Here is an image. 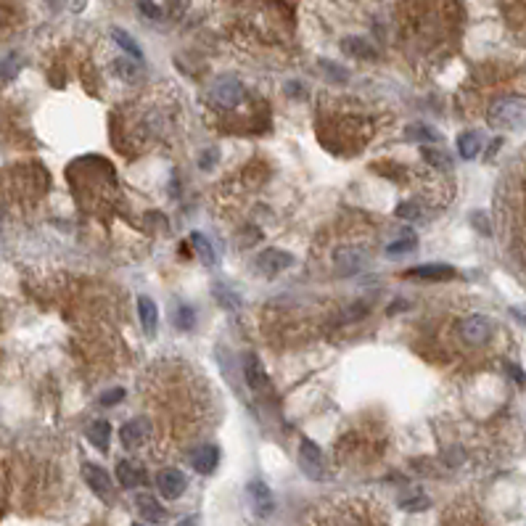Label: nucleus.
<instances>
[{"label": "nucleus", "mask_w": 526, "mask_h": 526, "mask_svg": "<svg viewBox=\"0 0 526 526\" xmlns=\"http://www.w3.org/2000/svg\"><path fill=\"white\" fill-rule=\"evenodd\" d=\"M487 122L495 130H518L526 125V98L521 96H502L487 112Z\"/></svg>", "instance_id": "f257e3e1"}, {"label": "nucleus", "mask_w": 526, "mask_h": 526, "mask_svg": "<svg viewBox=\"0 0 526 526\" xmlns=\"http://www.w3.org/2000/svg\"><path fill=\"white\" fill-rule=\"evenodd\" d=\"M212 98L214 103H220V106H225V109H233V106H239L241 98H243V85L230 75L220 77L212 85Z\"/></svg>", "instance_id": "f03ea898"}, {"label": "nucleus", "mask_w": 526, "mask_h": 526, "mask_svg": "<svg viewBox=\"0 0 526 526\" xmlns=\"http://www.w3.org/2000/svg\"><path fill=\"white\" fill-rule=\"evenodd\" d=\"M460 336L468 344H484L492 336V320L487 315H468L460 320Z\"/></svg>", "instance_id": "7ed1b4c3"}, {"label": "nucleus", "mask_w": 526, "mask_h": 526, "mask_svg": "<svg viewBox=\"0 0 526 526\" xmlns=\"http://www.w3.org/2000/svg\"><path fill=\"white\" fill-rule=\"evenodd\" d=\"M156 487L162 492V497L177 500L188 487V479L183 476V471H177V468H164V471L156 474Z\"/></svg>", "instance_id": "20e7f679"}, {"label": "nucleus", "mask_w": 526, "mask_h": 526, "mask_svg": "<svg viewBox=\"0 0 526 526\" xmlns=\"http://www.w3.org/2000/svg\"><path fill=\"white\" fill-rule=\"evenodd\" d=\"M299 465L307 476L323 479V452H320V447H317L315 442H310V439H301Z\"/></svg>", "instance_id": "39448f33"}, {"label": "nucleus", "mask_w": 526, "mask_h": 526, "mask_svg": "<svg viewBox=\"0 0 526 526\" xmlns=\"http://www.w3.org/2000/svg\"><path fill=\"white\" fill-rule=\"evenodd\" d=\"M291 262H294V260H291L288 251L267 249L257 257V270H260L262 276H278V273H283L286 267H291Z\"/></svg>", "instance_id": "423d86ee"}, {"label": "nucleus", "mask_w": 526, "mask_h": 526, "mask_svg": "<svg viewBox=\"0 0 526 526\" xmlns=\"http://www.w3.org/2000/svg\"><path fill=\"white\" fill-rule=\"evenodd\" d=\"M82 476H85V481H88V487L98 495L100 500H112V479H109V474L100 468V465L96 463H85L82 465Z\"/></svg>", "instance_id": "0eeeda50"}, {"label": "nucleus", "mask_w": 526, "mask_h": 526, "mask_svg": "<svg viewBox=\"0 0 526 526\" xmlns=\"http://www.w3.org/2000/svg\"><path fill=\"white\" fill-rule=\"evenodd\" d=\"M149 434L151 426L146 418H133V421H127L125 426L119 428V439H122V444L127 450H138L140 444L149 439Z\"/></svg>", "instance_id": "6e6552de"}, {"label": "nucleus", "mask_w": 526, "mask_h": 526, "mask_svg": "<svg viewBox=\"0 0 526 526\" xmlns=\"http://www.w3.org/2000/svg\"><path fill=\"white\" fill-rule=\"evenodd\" d=\"M365 262H368V257H365V251L360 249H338L336 257H333V264H336L338 276H357L360 270L365 267Z\"/></svg>", "instance_id": "1a4fd4ad"}, {"label": "nucleus", "mask_w": 526, "mask_h": 526, "mask_svg": "<svg viewBox=\"0 0 526 526\" xmlns=\"http://www.w3.org/2000/svg\"><path fill=\"white\" fill-rule=\"evenodd\" d=\"M246 495H249L254 513L260 516V518L273 513V492H270V487L264 481H251L249 487H246Z\"/></svg>", "instance_id": "9d476101"}, {"label": "nucleus", "mask_w": 526, "mask_h": 526, "mask_svg": "<svg viewBox=\"0 0 526 526\" xmlns=\"http://www.w3.org/2000/svg\"><path fill=\"white\" fill-rule=\"evenodd\" d=\"M217 463H220V450L214 447V444H201V447H196V450L190 452V465L199 471V474H212L214 468H217Z\"/></svg>", "instance_id": "9b49d317"}, {"label": "nucleus", "mask_w": 526, "mask_h": 526, "mask_svg": "<svg viewBox=\"0 0 526 526\" xmlns=\"http://www.w3.org/2000/svg\"><path fill=\"white\" fill-rule=\"evenodd\" d=\"M405 278H415V280H450L455 278V267L450 264H421L407 270Z\"/></svg>", "instance_id": "f8f14e48"}, {"label": "nucleus", "mask_w": 526, "mask_h": 526, "mask_svg": "<svg viewBox=\"0 0 526 526\" xmlns=\"http://www.w3.org/2000/svg\"><path fill=\"white\" fill-rule=\"evenodd\" d=\"M135 508H138L140 518H146L149 524H164L167 521V511H164L156 497L151 495H138L135 497Z\"/></svg>", "instance_id": "ddd939ff"}, {"label": "nucleus", "mask_w": 526, "mask_h": 526, "mask_svg": "<svg viewBox=\"0 0 526 526\" xmlns=\"http://www.w3.org/2000/svg\"><path fill=\"white\" fill-rule=\"evenodd\" d=\"M243 376H246V384H249V389H254V391H260L262 394L264 389H267V373H264L262 363H260V357L257 354H249L246 357V363H243Z\"/></svg>", "instance_id": "4468645a"}, {"label": "nucleus", "mask_w": 526, "mask_h": 526, "mask_svg": "<svg viewBox=\"0 0 526 526\" xmlns=\"http://www.w3.org/2000/svg\"><path fill=\"white\" fill-rule=\"evenodd\" d=\"M117 481L125 489H135L143 484V468L133 460H119L117 463Z\"/></svg>", "instance_id": "2eb2a0df"}, {"label": "nucleus", "mask_w": 526, "mask_h": 526, "mask_svg": "<svg viewBox=\"0 0 526 526\" xmlns=\"http://www.w3.org/2000/svg\"><path fill=\"white\" fill-rule=\"evenodd\" d=\"M138 317H140V326H143V331H146L149 336H153V333H156V326H159V310H156L153 299H149V296H140V299H138Z\"/></svg>", "instance_id": "dca6fc26"}, {"label": "nucleus", "mask_w": 526, "mask_h": 526, "mask_svg": "<svg viewBox=\"0 0 526 526\" xmlns=\"http://www.w3.org/2000/svg\"><path fill=\"white\" fill-rule=\"evenodd\" d=\"M88 439L93 447H98L100 452L109 450V439H112V426L106 421H93L88 426Z\"/></svg>", "instance_id": "f3484780"}, {"label": "nucleus", "mask_w": 526, "mask_h": 526, "mask_svg": "<svg viewBox=\"0 0 526 526\" xmlns=\"http://www.w3.org/2000/svg\"><path fill=\"white\" fill-rule=\"evenodd\" d=\"M479 151H481V135H479V133L468 130V133H460V135H458V153H460L463 159H476Z\"/></svg>", "instance_id": "a211bd4d"}, {"label": "nucleus", "mask_w": 526, "mask_h": 526, "mask_svg": "<svg viewBox=\"0 0 526 526\" xmlns=\"http://www.w3.org/2000/svg\"><path fill=\"white\" fill-rule=\"evenodd\" d=\"M190 243H193L199 260L206 264V267H214V264H217V254H214L212 243H209V239H206L204 233H193V236H190Z\"/></svg>", "instance_id": "6ab92c4d"}, {"label": "nucleus", "mask_w": 526, "mask_h": 526, "mask_svg": "<svg viewBox=\"0 0 526 526\" xmlns=\"http://www.w3.org/2000/svg\"><path fill=\"white\" fill-rule=\"evenodd\" d=\"M341 48H344V53L357 56V59H373V56H376L373 45H370L365 38H347L344 43H341Z\"/></svg>", "instance_id": "aec40b11"}, {"label": "nucleus", "mask_w": 526, "mask_h": 526, "mask_svg": "<svg viewBox=\"0 0 526 526\" xmlns=\"http://www.w3.org/2000/svg\"><path fill=\"white\" fill-rule=\"evenodd\" d=\"M112 38H114V43L119 45V48L125 50L127 56H133V59H143V53H140V45L133 40V35L130 32H125V29H119V27H114L112 29Z\"/></svg>", "instance_id": "412c9836"}, {"label": "nucleus", "mask_w": 526, "mask_h": 526, "mask_svg": "<svg viewBox=\"0 0 526 526\" xmlns=\"http://www.w3.org/2000/svg\"><path fill=\"white\" fill-rule=\"evenodd\" d=\"M423 159H426V164L437 167V170H452V159L442 149H431V146H426V149H423Z\"/></svg>", "instance_id": "4be33fe9"}, {"label": "nucleus", "mask_w": 526, "mask_h": 526, "mask_svg": "<svg viewBox=\"0 0 526 526\" xmlns=\"http://www.w3.org/2000/svg\"><path fill=\"white\" fill-rule=\"evenodd\" d=\"M400 505H402V511H407V513H418V511H426L428 505H431V500H428L426 495L415 492L410 497H402Z\"/></svg>", "instance_id": "5701e85b"}, {"label": "nucleus", "mask_w": 526, "mask_h": 526, "mask_svg": "<svg viewBox=\"0 0 526 526\" xmlns=\"http://www.w3.org/2000/svg\"><path fill=\"white\" fill-rule=\"evenodd\" d=\"M214 296H217V301L223 304V307H227V310H239L241 301L239 296L230 291V288H223V286H214Z\"/></svg>", "instance_id": "b1692460"}, {"label": "nucleus", "mask_w": 526, "mask_h": 526, "mask_svg": "<svg viewBox=\"0 0 526 526\" xmlns=\"http://www.w3.org/2000/svg\"><path fill=\"white\" fill-rule=\"evenodd\" d=\"M415 249V236H405L402 241H394L386 246L389 257H397V254H405V251H413Z\"/></svg>", "instance_id": "393cba45"}, {"label": "nucleus", "mask_w": 526, "mask_h": 526, "mask_svg": "<svg viewBox=\"0 0 526 526\" xmlns=\"http://www.w3.org/2000/svg\"><path fill=\"white\" fill-rule=\"evenodd\" d=\"M125 400V389H109V391H103L98 397V402L103 405V407H112V405H117V402H122Z\"/></svg>", "instance_id": "a878e982"}, {"label": "nucleus", "mask_w": 526, "mask_h": 526, "mask_svg": "<svg viewBox=\"0 0 526 526\" xmlns=\"http://www.w3.org/2000/svg\"><path fill=\"white\" fill-rule=\"evenodd\" d=\"M193 317H196V315H193V310H190L188 304H180V307H177V328H186V331L193 328Z\"/></svg>", "instance_id": "bb28decb"}, {"label": "nucleus", "mask_w": 526, "mask_h": 526, "mask_svg": "<svg viewBox=\"0 0 526 526\" xmlns=\"http://www.w3.org/2000/svg\"><path fill=\"white\" fill-rule=\"evenodd\" d=\"M410 138H415V140H439V135L431 130V127L415 125V127H410Z\"/></svg>", "instance_id": "cd10ccee"}, {"label": "nucleus", "mask_w": 526, "mask_h": 526, "mask_svg": "<svg viewBox=\"0 0 526 526\" xmlns=\"http://www.w3.org/2000/svg\"><path fill=\"white\" fill-rule=\"evenodd\" d=\"M418 204H413V201H405V204H400L397 206V217H402V220H415L418 217Z\"/></svg>", "instance_id": "c85d7f7f"}, {"label": "nucleus", "mask_w": 526, "mask_h": 526, "mask_svg": "<svg viewBox=\"0 0 526 526\" xmlns=\"http://www.w3.org/2000/svg\"><path fill=\"white\" fill-rule=\"evenodd\" d=\"M16 72H19V66H16V61H13V59H8V61L0 66V82H8V80H11V77L16 75Z\"/></svg>", "instance_id": "c756f323"}, {"label": "nucleus", "mask_w": 526, "mask_h": 526, "mask_svg": "<svg viewBox=\"0 0 526 526\" xmlns=\"http://www.w3.org/2000/svg\"><path fill=\"white\" fill-rule=\"evenodd\" d=\"M323 69H326L328 77H333V80H338V82H344V80H347V72H344V69H338V63L323 61Z\"/></svg>", "instance_id": "7c9ffc66"}, {"label": "nucleus", "mask_w": 526, "mask_h": 526, "mask_svg": "<svg viewBox=\"0 0 526 526\" xmlns=\"http://www.w3.org/2000/svg\"><path fill=\"white\" fill-rule=\"evenodd\" d=\"M138 8L146 13V16H151V19H159V16H162V11H159V8H156V6L151 3V0H140Z\"/></svg>", "instance_id": "2f4dec72"}, {"label": "nucleus", "mask_w": 526, "mask_h": 526, "mask_svg": "<svg viewBox=\"0 0 526 526\" xmlns=\"http://www.w3.org/2000/svg\"><path fill=\"white\" fill-rule=\"evenodd\" d=\"M474 225L481 227V233H484V236H489V223L484 220V214H481V212L474 214Z\"/></svg>", "instance_id": "473e14b6"}, {"label": "nucleus", "mask_w": 526, "mask_h": 526, "mask_svg": "<svg viewBox=\"0 0 526 526\" xmlns=\"http://www.w3.org/2000/svg\"><path fill=\"white\" fill-rule=\"evenodd\" d=\"M505 368H508V373H511V376H513L516 381H518V384H524V381H526L524 370H518V368H516L513 363H508V365H505Z\"/></svg>", "instance_id": "72a5a7b5"}, {"label": "nucleus", "mask_w": 526, "mask_h": 526, "mask_svg": "<svg viewBox=\"0 0 526 526\" xmlns=\"http://www.w3.org/2000/svg\"><path fill=\"white\" fill-rule=\"evenodd\" d=\"M0 230H3V214H0Z\"/></svg>", "instance_id": "f704fd0d"}, {"label": "nucleus", "mask_w": 526, "mask_h": 526, "mask_svg": "<svg viewBox=\"0 0 526 526\" xmlns=\"http://www.w3.org/2000/svg\"><path fill=\"white\" fill-rule=\"evenodd\" d=\"M48 3H56V0H48Z\"/></svg>", "instance_id": "c9c22d12"}, {"label": "nucleus", "mask_w": 526, "mask_h": 526, "mask_svg": "<svg viewBox=\"0 0 526 526\" xmlns=\"http://www.w3.org/2000/svg\"><path fill=\"white\" fill-rule=\"evenodd\" d=\"M133 526H140V524H133Z\"/></svg>", "instance_id": "e433bc0d"}]
</instances>
